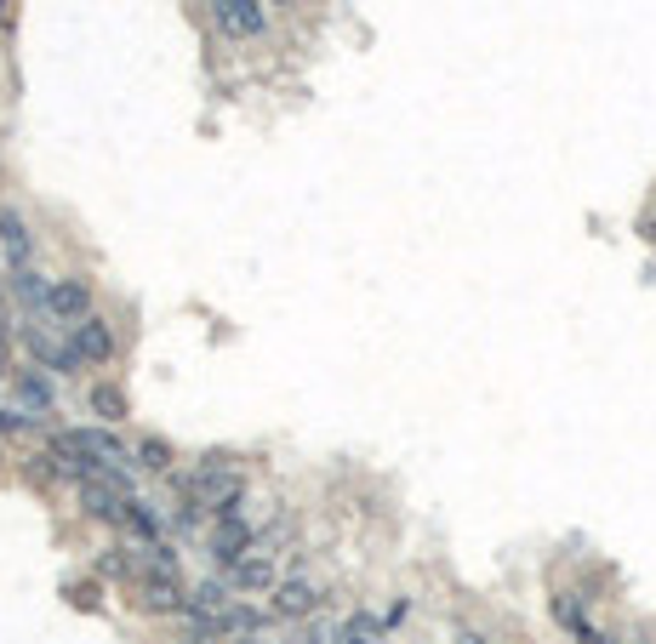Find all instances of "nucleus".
I'll return each instance as SVG.
<instances>
[{"label": "nucleus", "mask_w": 656, "mask_h": 644, "mask_svg": "<svg viewBox=\"0 0 656 644\" xmlns=\"http://www.w3.org/2000/svg\"><path fill=\"white\" fill-rule=\"evenodd\" d=\"M320 582H309V576H291V582H280L275 593H269V616H280V622H303V616H314L320 610Z\"/></svg>", "instance_id": "2"}, {"label": "nucleus", "mask_w": 656, "mask_h": 644, "mask_svg": "<svg viewBox=\"0 0 656 644\" xmlns=\"http://www.w3.org/2000/svg\"><path fill=\"white\" fill-rule=\"evenodd\" d=\"M228 582H235L240 593H275L280 588V570H275V548H262V541H257V548L235 565V570H228Z\"/></svg>", "instance_id": "4"}, {"label": "nucleus", "mask_w": 656, "mask_h": 644, "mask_svg": "<svg viewBox=\"0 0 656 644\" xmlns=\"http://www.w3.org/2000/svg\"><path fill=\"white\" fill-rule=\"evenodd\" d=\"M251 548H257V541H251V530L240 525V514H223V519L212 525V559H217L223 570H235Z\"/></svg>", "instance_id": "6"}, {"label": "nucleus", "mask_w": 656, "mask_h": 644, "mask_svg": "<svg viewBox=\"0 0 656 644\" xmlns=\"http://www.w3.org/2000/svg\"><path fill=\"white\" fill-rule=\"evenodd\" d=\"M46 314L63 320V325L92 320V286H86V280H52V291H46Z\"/></svg>", "instance_id": "5"}, {"label": "nucleus", "mask_w": 656, "mask_h": 644, "mask_svg": "<svg viewBox=\"0 0 656 644\" xmlns=\"http://www.w3.org/2000/svg\"><path fill=\"white\" fill-rule=\"evenodd\" d=\"M337 644H377V638H372V622H348V627L337 633Z\"/></svg>", "instance_id": "12"}, {"label": "nucleus", "mask_w": 656, "mask_h": 644, "mask_svg": "<svg viewBox=\"0 0 656 644\" xmlns=\"http://www.w3.org/2000/svg\"><path fill=\"white\" fill-rule=\"evenodd\" d=\"M23 428V417H12V411H0V433H18Z\"/></svg>", "instance_id": "14"}, {"label": "nucleus", "mask_w": 656, "mask_h": 644, "mask_svg": "<svg viewBox=\"0 0 656 644\" xmlns=\"http://www.w3.org/2000/svg\"><path fill=\"white\" fill-rule=\"evenodd\" d=\"M212 18L223 35H235V41H251L269 29V0H212Z\"/></svg>", "instance_id": "1"}, {"label": "nucleus", "mask_w": 656, "mask_h": 644, "mask_svg": "<svg viewBox=\"0 0 656 644\" xmlns=\"http://www.w3.org/2000/svg\"><path fill=\"white\" fill-rule=\"evenodd\" d=\"M138 462H143L149 473H166V468H172V446H166V439H143V446H138Z\"/></svg>", "instance_id": "10"}, {"label": "nucleus", "mask_w": 656, "mask_h": 644, "mask_svg": "<svg viewBox=\"0 0 656 644\" xmlns=\"http://www.w3.org/2000/svg\"><path fill=\"white\" fill-rule=\"evenodd\" d=\"M183 644H206V638H183Z\"/></svg>", "instance_id": "15"}, {"label": "nucleus", "mask_w": 656, "mask_h": 644, "mask_svg": "<svg viewBox=\"0 0 656 644\" xmlns=\"http://www.w3.org/2000/svg\"><path fill=\"white\" fill-rule=\"evenodd\" d=\"M269 7H280V0H269Z\"/></svg>", "instance_id": "16"}, {"label": "nucleus", "mask_w": 656, "mask_h": 644, "mask_svg": "<svg viewBox=\"0 0 656 644\" xmlns=\"http://www.w3.org/2000/svg\"><path fill=\"white\" fill-rule=\"evenodd\" d=\"M0 246H7L12 268L23 275V268H29V228H23V217H18V212H0Z\"/></svg>", "instance_id": "7"}, {"label": "nucleus", "mask_w": 656, "mask_h": 644, "mask_svg": "<svg viewBox=\"0 0 656 644\" xmlns=\"http://www.w3.org/2000/svg\"><path fill=\"white\" fill-rule=\"evenodd\" d=\"M69 354L80 359V365H109L115 359V331H109V320H80V325H69Z\"/></svg>", "instance_id": "3"}, {"label": "nucleus", "mask_w": 656, "mask_h": 644, "mask_svg": "<svg viewBox=\"0 0 656 644\" xmlns=\"http://www.w3.org/2000/svg\"><path fill=\"white\" fill-rule=\"evenodd\" d=\"M18 23V0H0V29H12Z\"/></svg>", "instance_id": "13"}, {"label": "nucleus", "mask_w": 656, "mask_h": 644, "mask_svg": "<svg viewBox=\"0 0 656 644\" xmlns=\"http://www.w3.org/2000/svg\"><path fill=\"white\" fill-rule=\"evenodd\" d=\"M18 394H23V405H35V411H52V388H46V377H18Z\"/></svg>", "instance_id": "11"}, {"label": "nucleus", "mask_w": 656, "mask_h": 644, "mask_svg": "<svg viewBox=\"0 0 656 644\" xmlns=\"http://www.w3.org/2000/svg\"><path fill=\"white\" fill-rule=\"evenodd\" d=\"M29 480L63 485V480H75V473H69V462H63V451H35V457H29Z\"/></svg>", "instance_id": "8"}, {"label": "nucleus", "mask_w": 656, "mask_h": 644, "mask_svg": "<svg viewBox=\"0 0 656 644\" xmlns=\"http://www.w3.org/2000/svg\"><path fill=\"white\" fill-rule=\"evenodd\" d=\"M86 399H92V411L104 417V422H120L126 417V388H115V383H97Z\"/></svg>", "instance_id": "9"}]
</instances>
